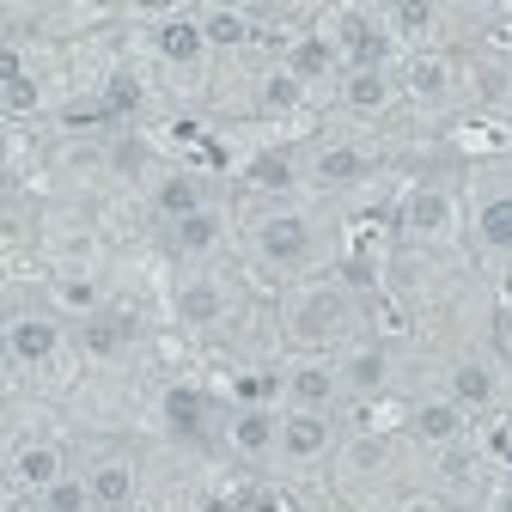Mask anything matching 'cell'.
I'll list each match as a JSON object with an SVG mask.
<instances>
[{"label": "cell", "instance_id": "ba28073f", "mask_svg": "<svg viewBox=\"0 0 512 512\" xmlns=\"http://www.w3.org/2000/svg\"><path fill=\"white\" fill-rule=\"evenodd\" d=\"M128 342H135V324H128L122 311H92L86 324H80V348H86L92 360H122Z\"/></svg>", "mask_w": 512, "mask_h": 512}, {"label": "cell", "instance_id": "484cf974", "mask_svg": "<svg viewBox=\"0 0 512 512\" xmlns=\"http://www.w3.org/2000/svg\"><path fill=\"white\" fill-rule=\"evenodd\" d=\"M250 183H256V189H275V196H281V189L299 183V171H293L287 153H263V159H250Z\"/></svg>", "mask_w": 512, "mask_h": 512}, {"label": "cell", "instance_id": "4316f807", "mask_svg": "<svg viewBox=\"0 0 512 512\" xmlns=\"http://www.w3.org/2000/svg\"><path fill=\"white\" fill-rule=\"evenodd\" d=\"M135 110H141V80L135 74H110L104 80V116L122 122V116H135Z\"/></svg>", "mask_w": 512, "mask_h": 512}, {"label": "cell", "instance_id": "9c48e42d", "mask_svg": "<svg viewBox=\"0 0 512 512\" xmlns=\"http://www.w3.org/2000/svg\"><path fill=\"white\" fill-rule=\"evenodd\" d=\"M86 488H92V506H104V512H122V506H135V488H141V476H135V464H128V458H104V464L86 476Z\"/></svg>", "mask_w": 512, "mask_h": 512}, {"label": "cell", "instance_id": "6da1fadb", "mask_svg": "<svg viewBox=\"0 0 512 512\" xmlns=\"http://www.w3.org/2000/svg\"><path fill=\"white\" fill-rule=\"evenodd\" d=\"M348 330V293L342 287H311L293 305V336L299 342H336Z\"/></svg>", "mask_w": 512, "mask_h": 512}, {"label": "cell", "instance_id": "7c38bea8", "mask_svg": "<svg viewBox=\"0 0 512 512\" xmlns=\"http://www.w3.org/2000/svg\"><path fill=\"white\" fill-rule=\"evenodd\" d=\"M13 482L31 488V494H49L61 482V452L55 445H19L13 452Z\"/></svg>", "mask_w": 512, "mask_h": 512}, {"label": "cell", "instance_id": "8d00e7d4", "mask_svg": "<svg viewBox=\"0 0 512 512\" xmlns=\"http://www.w3.org/2000/svg\"><path fill=\"white\" fill-rule=\"evenodd\" d=\"M506 147H512V128H506Z\"/></svg>", "mask_w": 512, "mask_h": 512}, {"label": "cell", "instance_id": "e0dca14e", "mask_svg": "<svg viewBox=\"0 0 512 512\" xmlns=\"http://www.w3.org/2000/svg\"><path fill=\"white\" fill-rule=\"evenodd\" d=\"M220 232H226V220H220L214 208H202V214H189V220L171 226V250H177V256H208V250L220 244Z\"/></svg>", "mask_w": 512, "mask_h": 512}, {"label": "cell", "instance_id": "f1b7e54d", "mask_svg": "<svg viewBox=\"0 0 512 512\" xmlns=\"http://www.w3.org/2000/svg\"><path fill=\"white\" fill-rule=\"evenodd\" d=\"M92 506V488H80L74 476H61L49 494H43V512H86Z\"/></svg>", "mask_w": 512, "mask_h": 512}, {"label": "cell", "instance_id": "277c9868", "mask_svg": "<svg viewBox=\"0 0 512 512\" xmlns=\"http://www.w3.org/2000/svg\"><path fill=\"white\" fill-rule=\"evenodd\" d=\"M55 348H61L55 317H13L7 324V360L13 366H43V360H55Z\"/></svg>", "mask_w": 512, "mask_h": 512}, {"label": "cell", "instance_id": "74e56055", "mask_svg": "<svg viewBox=\"0 0 512 512\" xmlns=\"http://www.w3.org/2000/svg\"><path fill=\"white\" fill-rule=\"evenodd\" d=\"M506 488H512V476H506Z\"/></svg>", "mask_w": 512, "mask_h": 512}, {"label": "cell", "instance_id": "cb8c5ba5", "mask_svg": "<svg viewBox=\"0 0 512 512\" xmlns=\"http://www.w3.org/2000/svg\"><path fill=\"white\" fill-rule=\"evenodd\" d=\"M384 348H354L348 354V366H342V384L348 391H360V397H372V391H384Z\"/></svg>", "mask_w": 512, "mask_h": 512}, {"label": "cell", "instance_id": "3957f363", "mask_svg": "<svg viewBox=\"0 0 512 512\" xmlns=\"http://www.w3.org/2000/svg\"><path fill=\"white\" fill-rule=\"evenodd\" d=\"M256 250H263L275 269L305 263V256H311V220H305V214H275V220H263V226H256Z\"/></svg>", "mask_w": 512, "mask_h": 512}, {"label": "cell", "instance_id": "7402d4cb", "mask_svg": "<svg viewBox=\"0 0 512 512\" xmlns=\"http://www.w3.org/2000/svg\"><path fill=\"white\" fill-rule=\"evenodd\" d=\"M415 433H421L427 445H452V439L464 433V409H458V403H421V409H415Z\"/></svg>", "mask_w": 512, "mask_h": 512}, {"label": "cell", "instance_id": "836d02e7", "mask_svg": "<svg viewBox=\"0 0 512 512\" xmlns=\"http://www.w3.org/2000/svg\"><path fill=\"white\" fill-rule=\"evenodd\" d=\"M378 464H384V445L378 439H360L354 445V470H378Z\"/></svg>", "mask_w": 512, "mask_h": 512}, {"label": "cell", "instance_id": "4fadbf2b", "mask_svg": "<svg viewBox=\"0 0 512 512\" xmlns=\"http://www.w3.org/2000/svg\"><path fill=\"white\" fill-rule=\"evenodd\" d=\"M311 177L324 183V189H348V183L372 177V159H366L360 147H324V153L311 159Z\"/></svg>", "mask_w": 512, "mask_h": 512}, {"label": "cell", "instance_id": "d590c367", "mask_svg": "<svg viewBox=\"0 0 512 512\" xmlns=\"http://www.w3.org/2000/svg\"><path fill=\"white\" fill-rule=\"evenodd\" d=\"M494 43L506 49V43H512V25H494Z\"/></svg>", "mask_w": 512, "mask_h": 512}, {"label": "cell", "instance_id": "5bb4252c", "mask_svg": "<svg viewBox=\"0 0 512 512\" xmlns=\"http://www.w3.org/2000/svg\"><path fill=\"white\" fill-rule=\"evenodd\" d=\"M232 445L244 458H263V452L281 445V421L269 409H244V415H232Z\"/></svg>", "mask_w": 512, "mask_h": 512}, {"label": "cell", "instance_id": "83f0119b", "mask_svg": "<svg viewBox=\"0 0 512 512\" xmlns=\"http://www.w3.org/2000/svg\"><path fill=\"white\" fill-rule=\"evenodd\" d=\"M208 43H220V49H238V43H250V19L244 13H208Z\"/></svg>", "mask_w": 512, "mask_h": 512}, {"label": "cell", "instance_id": "8fae6325", "mask_svg": "<svg viewBox=\"0 0 512 512\" xmlns=\"http://www.w3.org/2000/svg\"><path fill=\"white\" fill-rule=\"evenodd\" d=\"M153 208L177 226V220H189V214H202L208 202H202V183L189 177V171H171V177H159V183H153Z\"/></svg>", "mask_w": 512, "mask_h": 512}, {"label": "cell", "instance_id": "1f68e13d", "mask_svg": "<svg viewBox=\"0 0 512 512\" xmlns=\"http://www.w3.org/2000/svg\"><path fill=\"white\" fill-rule=\"evenodd\" d=\"M141 165H147V147H141V141H116V147H110V171H122V177H135Z\"/></svg>", "mask_w": 512, "mask_h": 512}, {"label": "cell", "instance_id": "7a4b0ae2", "mask_svg": "<svg viewBox=\"0 0 512 512\" xmlns=\"http://www.w3.org/2000/svg\"><path fill=\"white\" fill-rule=\"evenodd\" d=\"M403 226H409L415 238H452V226H458V202H452V189H439V183L409 189V202H403Z\"/></svg>", "mask_w": 512, "mask_h": 512}, {"label": "cell", "instance_id": "9a60e30c", "mask_svg": "<svg viewBox=\"0 0 512 512\" xmlns=\"http://www.w3.org/2000/svg\"><path fill=\"white\" fill-rule=\"evenodd\" d=\"M165 427L177 439H196L208 427V397L196 391V384H177V391H165Z\"/></svg>", "mask_w": 512, "mask_h": 512}, {"label": "cell", "instance_id": "d6a6232c", "mask_svg": "<svg viewBox=\"0 0 512 512\" xmlns=\"http://www.w3.org/2000/svg\"><path fill=\"white\" fill-rule=\"evenodd\" d=\"M391 25H397V31H427V25H433V7H421V0H403V7H391Z\"/></svg>", "mask_w": 512, "mask_h": 512}, {"label": "cell", "instance_id": "603a6c76", "mask_svg": "<svg viewBox=\"0 0 512 512\" xmlns=\"http://www.w3.org/2000/svg\"><path fill=\"white\" fill-rule=\"evenodd\" d=\"M476 238L488 244V250H512V196H488L482 208H476Z\"/></svg>", "mask_w": 512, "mask_h": 512}, {"label": "cell", "instance_id": "e575fe53", "mask_svg": "<svg viewBox=\"0 0 512 512\" xmlns=\"http://www.w3.org/2000/svg\"><path fill=\"white\" fill-rule=\"evenodd\" d=\"M488 512H512V488H500V494L488 500Z\"/></svg>", "mask_w": 512, "mask_h": 512}, {"label": "cell", "instance_id": "2e32d148", "mask_svg": "<svg viewBox=\"0 0 512 512\" xmlns=\"http://www.w3.org/2000/svg\"><path fill=\"white\" fill-rule=\"evenodd\" d=\"M494 391H500V378H494L482 360H464V366L452 372V397H445V403H458V409L470 415V409H488Z\"/></svg>", "mask_w": 512, "mask_h": 512}, {"label": "cell", "instance_id": "30bf717a", "mask_svg": "<svg viewBox=\"0 0 512 512\" xmlns=\"http://www.w3.org/2000/svg\"><path fill=\"white\" fill-rule=\"evenodd\" d=\"M336 43L354 55V68H366V74H384V31H378V19H366V13H348V19H342V31H336Z\"/></svg>", "mask_w": 512, "mask_h": 512}, {"label": "cell", "instance_id": "52a82bcc", "mask_svg": "<svg viewBox=\"0 0 512 512\" xmlns=\"http://www.w3.org/2000/svg\"><path fill=\"white\" fill-rule=\"evenodd\" d=\"M330 415H311V409H293L287 421H281V458H293V464H311V458H324L330 452Z\"/></svg>", "mask_w": 512, "mask_h": 512}, {"label": "cell", "instance_id": "4dcf8cb0", "mask_svg": "<svg viewBox=\"0 0 512 512\" xmlns=\"http://www.w3.org/2000/svg\"><path fill=\"white\" fill-rule=\"evenodd\" d=\"M299 104V80L293 74H269L263 80V110H293Z\"/></svg>", "mask_w": 512, "mask_h": 512}, {"label": "cell", "instance_id": "ffe728a7", "mask_svg": "<svg viewBox=\"0 0 512 512\" xmlns=\"http://www.w3.org/2000/svg\"><path fill=\"white\" fill-rule=\"evenodd\" d=\"M330 61H336V43H330L324 31H317V37H299V43H293V55H287V74L305 86V80H324V74H330Z\"/></svg>", "mask_w": 512, "mask_h": 512}, {"label": "cell", "instance_id": "ac0fdd59", "mask_svg": "<svg viewBox=\"0 0 512 512\" xmlns=\"http://www.w3.org/2000/svg\"><path fill=\"white\" fill-rule=\"evenodd\" d=\"M409 98L415 104H445V98H452V61H445V55H421L409 68Z\"/></svg>", "mask_w": 512, "mask_h": 512}, {"label": "cell", "instance_id": "44dd1931", "mask_svg": "<svg viewBox=\"0 0 512 512\" xmlns=\"http://www.w3.org/2000/svg\"><path fill=\"white\" fill-rule=\"evenodd\" d=\"M342 98H348V110L378 116V110H391V80H384V74H366V68H354V74L342 80Z\"/></svg>", "mask_w": 512, "mask_h": 512}, {"label": "cell", "instance_id": "d4e9b609", "mask_svg": "<svg viewBox=\"0 0 512 512\" xmlns=\"http://www.w3.org/2000/svg\"><path fill=\"white\" fill-rule=\"evenodd\" d=\"M0 80H7V110H13V116H25V110H37V104H43V86L19 68V55L0 61Z\"/></svg>", "mask_w": 512, "mask_h": 512}, {"label": "cell", "instance_id": "8992f818", "mask_svg": "<svg viewBox=\"0 0 512 512\" xmlns=\"http://www.w3.org/2000/svg\"><path fill=\"white\" fill-rule=\"evenodd\" d=\"M171 311H177V324L208 330V324H220V317H226V287H220V281H208V275H189V281L177 287Z\"/></svg>", "mask_w": 512, "mask_h": 512}, {"label": "cell", "instance_id": "f546056e", "mask_svg": "<svg viewBox=\"0 0 512 512\" xmlns=\"http://www.w3.org/2000/svg\"><path fill=\"white\" fill-rule=\"evenodd\" d=\"M55 299L68 305V311H86V317L98 311V287H92L86 275H80V281H55Z\"/></svg>", "mask_w": 512, "mask_h": 512}, {"label": "cell", "instance_id": "d6986e66", "mask_svg": "<svg viewBox=\"0 0 512 512\" xmlns=\"http://www.w3.org/2000/svg\"><path fill=\"white\" fill-rule=\"evenodd\" d=\"M153 43H159V55H165V61H177V68H189V61H196V55H202V43H208V31H202L196 19H165Z\"/></svg>", "mask_w": 512, "mask_h": 512}, {"label": "cell", "instance_id": "5b68a950", "mask_svg": "<svg viewBox=\"0 0 512 512\" xmlns=\"http://www.w3.org/2000/svg\"><path fill=\"white\" fill-rule=\"evenodd\" d=\"M287 397H293V409L330 415V403L342 397V366H317V360L293 366V372H287Z\"/></svg>", "mask_w": 512, "mask_h": 512}]
</instances>
